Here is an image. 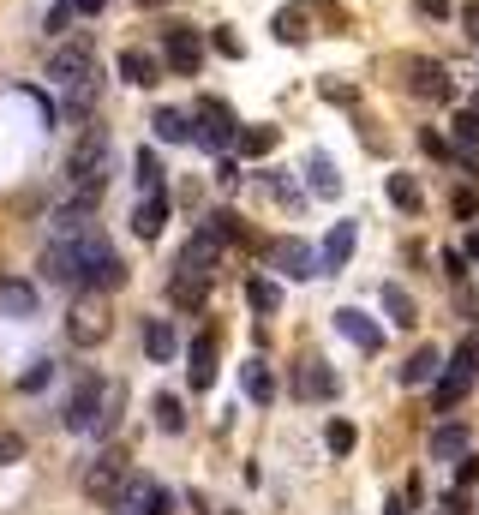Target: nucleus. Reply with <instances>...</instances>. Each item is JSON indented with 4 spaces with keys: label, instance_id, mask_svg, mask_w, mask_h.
Wrapping results in <instances>:
<instances>
[{
    "label": "nucleus",
    "instance_id": "c756f323",
    "mask_svg": "<svg viewBox=\"0 0 479 515\" xmlns=\"http://www.w3.org/2000/svg\"><path fill=\"white\" fill-rule=\"evenodd\" d=\"M246 306H252L258 318H270V312H282V288H276L270 276H252V282H246Z\"/></svg>",
    "mask_w": 479,
    "mask_h": 515
},
{
    "label": "nucleus",
    "instance_id": "3c124183",
    "mask_svg": "<svg viewBox=\"0 0 479 515\" xmlns=\"http://www.w3.org/2000/svg\"><path fill=\"white\" fill-rule=\"evenodd\" d=\"M66 18H72V0H60V6L48 12V30H66Z\"/></svg>",
    "mask_w": 479,
    "mask_h": 515
},
{
    "label": "nucleus",
    "instance_id": "79ce46f5",
    "mask_svg": "<svg viewBox=\"0 0 479 515\" xmlns=\"http://www.w3.org/2000/svg\"><path fill=\"white\" fill-rule=\"evenodd\" d=\"M264 186H270V192H276L282 204H300V192H294V180H288V168H270V174H264Z\"/></svg>",
    "mask_w": 479,
    "mask_h": 515
},
{
    "label": "nucleus",
    "instance_id": "8fccbe9b",
    "mask_svg": "<svg viewBox=\"0 0 479 515\" xmlns=\"http://www.w3.org/2000/svg\"><path fill=\"white\" fill-rule=\"evenodd\" d=\"M462 36H468V42H479V0H468V6H462Z\"/></svg>",
    "mask_w": 479,
    "mask_h": 515
},
{
    "label": "nucleus",
    "instance_id": "39448f33",
    "mask_svg": "<svg viewBox=\"0 0 479 515\" xmlns=\"http://www.w3.org/2000/svg\"><path fill=\"white\" fill-rule=\"evenodd\" d=\"M84 498L102 504V510H120V504H126V462H120L114 450L84 468Z\"/></svg>",
    "mask_w": 479,
    "mask_h": 515
},
{
    "label": "nucleus",
    "instance_id": "e433bc0d",
    "mask_svg": "<svg viewBox=\"0 0 479 515\" xmlns=\"http://www.w3.org/2000/svg\"><path fill=\"white\" fill-rule=\"evenodd\" d=\"M138 192H162V162H156V150H138Z\"/></svg>",
    "mask_w": 479,
    "mask_h": 515
},
{
    "label": "nucleus",
    "instance_id": "6e6552de",
    "mask_svg": "<svg viewBox=\"0 0 479 515\" xmlns=\"http://www.w3.org/2000/svg\"><path fill=\"white\" fill-rule=\"evenodd\" d=\"M354 246H360V222H330V234H324V246H318V276L348 270Z\"/></svg>",
    "mask_w": 479,
    "mask_h": 515
},
{
    "label": "nucleus",
    "instance_id": "412c9836",
    "mask_svg": "<svg viewBox=\"0 0 479 515\" xmlns=\"http://www.w3.org/2000/svg\"><path fill=\"white\" fill-rule=\"evenodd\" d=\"M150 132H156L162 144H192V114H186V108H156V114H150Z\"/></svg>",
    "mask_w": 479,
    "mask_h": 515
},
{
    "label": "nucleus",
    "instance_id": "4be33fe9",
    "mask_svg": "<svg viewBox=\"0 0 479 515\" xmlns=\"http://www.w3.org/2000/svg\"><path fill=\"white\" fill-rule=\"evenodd\" d=\"M42 276L48 282H78V258H72V240H48V252H42Z\"/></svg>",
    "mask_w": 479,
    "mask_h": 515
},
{
    "label": "nucleus",
    "instance_id": "4c0bfd02",
    "mask_svg": "<svg viewBox=\"0 0 479 515\" xmlns=\"http://www.w3.org/2000/svg\"><path fill=\"white\" fill-rule=\"evenodd\" d=\"M450 216H456V222H474L479 216V186H456V192H450Z\"/></svg>",
    "mask_w": 479,
    "mask_h": 515
},
{
    "label": "nucleus",
    "instance_id": "6ab92c4d",
    "mask_svg": "<svg viewBox=\"0 0 479 515\" xmlns=\"http://www.w3.org/2000/svg\"><path fill=\"white\" fill-rule=\"evenodd\" d=\"M300 174H306V192H318V198H336V192H342V174H336V162H330L324 150H312Z\"/></svg>",
    "mask_w": 479,
    "mask_h": 515
},
{
    "label": "nucleus",
    "instance_id": "cd10ccee",
    "mask_svg": "<svg viewBox=\"0 0 479 515\" xmlns=\"http://www.w3.org/2000/svg\"><path fill=\"white\" fill-rule=\"evenodd\" d=\"M48 222H54V240H72V234H84V228H96V222H90V204H84V198H72V204H60V210H54Z\"/></svg>",
    "mask_w": 479,
    "mask_h": 515
},
{
    "label": "nucleus",
    "instance_id": "b1692460",
    "mask_svg": "<svg viewBox=\"0 0 479 515\" xmlns=\"http://www.w3.org/2000/svg\"><path fill=\"white\" fill-rule=\"evenodd\" d=\"M270 30H276V42L300 48V42H306V30H312V12H306V6H282V12L270 18Z\"/></svg>",
    "mask_w": 479,
    "mask_h": 515
},
{
    "label": "nucleus",
    "instance_id": "f704fd0d",
    "mask_svg": "<svg viewBox=\"0 0 479 515\" xmlns=\"http://www.w3.org/2000/svg\"><path fill=\"white\" fill-rule=\"evenodd\" d=\"M324 444H330V456H354V444H360V432H354L348 420H330V426H324Z\"/></svg>",
    "mask_w": 479,
    "mask_h": 515
},
{
    "label": "nucleus",
    "instance_id": "58836bf2",
    "mask_svg": "<svg viewBox=\"0 0 479 515\" xmlns=\"http://www.w3.org/2000/svg\"><path fill=\"white\" fill-rule=\"evenodd\" d=\"M450 138H456V144H479V114H474V108H456Z\"/></svg>",
    "mask_w": 479,
    "mask_h": 515
},
{
    "label": "nucleus",
    "instance_id": "a878e982",
    "mask_svg": "<svg viewBox=\"0 0 479 515\" xmlns=\"http://www.w3.org/2000/svg\"><path fill=\"white\" fill-rule=\"evenodd\" d=\"M378 300H384V312H390V324H396V330H414L420 306H414V294H408L402 282H384V294H378Z\"/></svg>",
    "mask_w": 479,
    "mask_h": 515
},
{
    "label": "nucleus",
    "instance_id": "c85d7f7f",
    "mask_svg": "<svg viewBox=\"0 0 479 515\" xmlns=\"http://www.w3.org/2000/svg\"><path fill=\"white\" fill-rule=\"evenodd\" d=\"M384 192H390V204H396L402 216H420V204H426V198H420V180H414V174H390V180H384Z\"/></svg>",
    "mask_w": 479,
    "mask_h": 515
},
{
    "label": "nucleus",
    "instance_id": "dca6fc26",
    "mask_svg": "<svg viewBox=\"0 0 479 515\" xmlns=\"http://www.w3.org/2000/svg\"><path fill=\"white\" fill-rule=\"evenodd\" d=\"M36 282H24V276H6L0 282V318H36Z\"/></svg>",
    "mask_w": 479,
    "mask_h": 515
},
{
    "label": "nucleus",
    "instance_id": "2f4dec72",
    "mask_svg": "<svg viewBox=\"0 0 479 515\" xmlns=\"http://www.w3.org/2000/svg\"><path fill=\"white\" fill-rule=\"evenodd\" d=\"M204 234H210V240H222V246L246 240V228H240V216H234V210H210V216H204Z\"/></svg>",
    "mask_w": 479,
    "mask_h": 515
},
{
    "label": "nucleus",
    "instance_id": "c03bdc74",
    "mask_svg": "<svg viewBox=\"0 0 479 515\" xmlns=\"http://www.w3.org/2000/svg\"><path fill=\"white\" fill-rule=\"evenodd\" d=\"M210 48H216V54H228V60H240V54H246V42H240V36H234L228 24H222V30L210 36Z\"/></svg>",
    "mask_w": 479,
    "mask_h": 515
},
{
    "label": "nucleus",
    "instance_id": "f8f14e48",
    "mask_svg": "<svg viewBox=\"0 0 479 515\" xmlns=\"http://www.w3.org/2000/svg\"><path fill=\"white\" fill-rule=\"evenodd\" d=\"M162 228H168V192H144L138 210H132V234L138 240H162Z\"/></svg>",
    "mask_w": 479,
    "mask_h": 515
},
{
    "label": "nucleus",
    "instance_id": "1a4fd4ad",
    "mask_svg": "<svg viewBox=\"0 0 479 515\" xmlns=\"http://www.w3.org/2000/svg\"><path fill=\"white\" fill-rule=\"evenodd\" d=\"M210 282H216V276H204V270H192V264H174L168 300H174L180 312H204V306H210Z\"/></svg>",
    "mask_w": 479,
    "mask_h": 515
},
{
    "label": "nucleus",
    "instance_id": "a19ab883",
    "mask_svg": "<svg viewBox=\"0 0 479 515\" xmlns=\"http://www.w3.org/2000/svg\"><path fill=\"white\" fill-rule=\"evenodd\" d=\"M420 144H426V156H438V162H456V144H450V138H438L432 126H420Z\"/></svg>",
    "mask_w": 479,
    "mask_h": 515
},
{
    "label": "nucleus",
    "instance_id": "f03ea898",
    "mask_svg": "<svg viewBox=\"0 0 479 515\" xmlns=\"http://www.w3.org/2000/svg\"><path fill=\"white\" fill-rule=\"evenodd\" d=\"M474 384H479V342L468 336V342L444 360V372H438V384H432V408H438V414H456Z\"/></svg>",
    "mask_w": 479,
    "mask_h": 515
},
{
    "label": "nucleus",
    "instance_id": "393cba45",
    "mask_svg": "<svg viewBox=\"0 0 479 515\" xmlns=\"http://www.w3.org/2000/svg\"><path fill=\"white\" fill-rule=\"evenodd\" d=\"M180 264H192V270L216 276V270H222V240H210V234H192V240H186V252H180Z\"/></svg>",
    "mask_w": 479,
    "mask_h": 515
},
{
    "label": "nucleus",
    "instance_id": "0eeeda50",
    "mask_svg": "<svg viewBox=\"0 0 479 515\" xmlns=\"http://www.w3.org/2000/svg\"><path fill=\"white\" fill-rule=\"evenodd\" d=\"M408 90L426 96V102H456V84H450V72H444L432 54H414V60H408Z\"/></svg>",
    "mask_w": 479,
    "mask_h": 515
},
{
    "label": "nucleus",
    "instance_id": "49530a36",
    "mask_svg": "<svg viewBox=\"0 0 479 515\" xmlns=\"http://www.w3.org/2000/svg\"><path fill=\"white\" fill-rule=\"evenodd\" d=\"M216 186H240V162H234L228 150L216 156Z\"/></svg>",
    "mask_w": 479,
    "mask_h": 515
},
{
    "label": "nucleus",
    "instance_id": "f257e3e1",
    "mask_svg": "<svg viewBox=\"0 0 479 515\" xmlns=\"http://www.w3.org/2000/svg\"><path fill=\"white\" fill-rule=\"evenodd\" d=\"M66 174H72V192H78L84 204H96V198H102V186H108V174H114L108 126L84 120V132H78V144H72V156H66Z\"/></svg>",
    "mask_w": 479,
    "mask_h": 515
},
{
    "label": "nucleus",
    "instance_id": "473e14b6",
    "mask_svg": "<svg viewBox=\"0 0 479 515\" xmlns=\"http://www.w3.org/2000/svg\"><path fill=\"white\" fill-rule=\"evenodd\" d=\"M156 432H186V402H180L174 390L156 396Z\"/></svg>",
    "mask_w": 479,
    "mask_h": 515
},
{
    "label": "nucleus",
    "instance_id": "5701e85b",
    "mask_svg": "<svg viewBox=\"0 0 479 515\" xmlns=\"http://www.w3.org/2000/svg\"><path fill=\"white\" fill-rule=\"evenodd\" d=\"M174 348H180L174 324H168V318H144V354H150L156 366H168V360H174Z\"/></svg>",
    "mask_w": 479,
    "mask_h": 515
},
{
    "label": "nucleus",
    "instance_id": "4468645a",
    "mask_svg": "<svg viewBox=\"0 0 479 515\" xmlns=\"http://www.w3.org/2000/svg\"><path fill=\"white\" fill-rule=\"evenodd\" d=\"M294 390H300L306 402H330L342 384H336V372H330L324 360H300V372H294Z\"/></svg>",
    "mask_w": 479,
    "mask_h": 515
},
{
    "label": "nucleus",
    "instance_id": "9d476101",
    "mask_svg": "<svg viewBox=\"0 0 479 515\" xmlns=\"http://www.w3.org/2000/svg\"><path fill=\"white\" fill-rule=\"evenodd\" d=\"M48 78L66 84V90L84 84V78H90V42H66V48H54V54H48Z\"/></svg>",
    "mask_w": 479,
    "mask_h": 515
},
{
    "label": "nucleus",
    "instance_id": "5fc2aeb1",
    "mask_svg": "<svg viewBox=\"0 0 479 515\" xmlns=\"http://www.w3.org/2000/svg\"><path fill=\"white\" fill-rule=\"evenodd\" d=\"M468 258H479V234H468Z\"/></svg>",
    "mask_w": 479,
    "mask_h": 515
},
{
    "label": "nucleus",
    "instance_id": "9b49d317",
    "mask_svg": "<svg viewBox=\"0 0 479 515\" xmlns=\"http://www.w3.org/2000/svg\"><path fill=\"white\" fill-rule=\"evenodd\" d=\"M336 330H342L354 348H366V354H378V348H384V324H372L360 306H342V312H336Z\"/></svg>",
    "mask_w": 479,
    "mask_h": 515
},
{
    "label": "nucleus",
    "instance_id": "aec40b11",
    "mask_svg": "<svg viewBox=\"0 0 479 515\" xmlns=\"http://www.w3.org/2000/svg\"><path fill=\"white\" fill-rule=\"evenodd\" d=\"M474 450V438H468V426H456V420H444L438 432H432V462H462Z\"/></svg>",
    "mask_w": 479,
    "mask_h": 515
},
{
    "label": "nucleus",
    "instance_id": "603ef678",
    "mask_svg": "<svg viewBox=\"0 0 479 515\" xmlns=\"http://www.w3.org/2000/svg\"><path fill=\"white\" fill-rule=\"evenodd\" d=\"M444 515H468V498L462 492H444Z\"/></svg>",
    "mask_w": 479,
    "mask_h": 515
},
{
    "label": "nucleus",
    "instance_id": "bb28decb",
    "mask_svg": "<svg viewBox=\"0 0 479 515\" xmlns=\"http://www.w3.org/2000/svg\"><path fill=\"white\" fill-rule=\"evenodd\" d=\"M240 384H246V402H258V408L276 402V378H270L264 360H246V366H240Z\"/></svg>",
    "mask_w": 479,
    "mask_h": 515
},
{
    "label": "nucleus",
    "instance_id": "ddd939ff",
    "mask_svg": "<svg viewBox=\"0 0 479 515\" xmlns=\"http://www.w3.org/2000/svg\"><path fill=\"white\" fill-rule=\"evenodd\" d=\"M186 360H192V366H186L192 390H210V384H216V336H210V330H198V336H192V348H186Z\"/></svg>",
    "mask_w": 479,
    "mask_h": 515
},
{
    "label": "nucleus",
    "instance_id": "423d86ee",
    "mask_svg": "<svg viewBox=\"0 0 479 515\" xmlns=\"http://www.w3.org/2000/svg\"><path fill=\"white\" fill-rule=\"evenodd\" d=\"M162 54H168V66H174L180 78H198V72H204V36H198V24H168Z\"/></svg>",
    "mask_w": 479,
    "mask_h": 515
},
{
    "label": "nucleus",
    "instance_id": "a211bd4d",
    "mask_svg": "<svg viewBox=\"0 0 479 515\" xmlns=\"http://www.w3.org/2000/svg\"><path fill=\"white\" fill-rule=\"evenodd\" d=\"M438 372H444V354H438V348H414L396 378H402L408 390H426V384H438Z\"/></svg>",
    "mask_w": 479,
    "mask_h": 515
},
{
    "label": "nucleus",
    "instance_id": "c9c22d12",
    "mask_svg": "<svg viewBox=\"0 0 479 515\" xmlns=\"http://www.w3.org/2000/svg\"><path fill=\"white\" fill-rule=\"evenodd\" d=\"M318 96L336 102V108H354V102H360V90H354L348 78H318Z\"/></svg>",
    "mask_w": 479,
    "mask_h": 515
},
{
    "label": "nucleus",
    "instance_id": "37998d69",
    "mask_svg": "<svg viewBox=\"0 0 479 515\" xmlns=\"http://www.w3.org/2000/svg\"><path fill=\"white\" fill-rule=\"evenodd\" d=\"M18 462H24V438L0 426V468H18Z\"/></svg>",
    "mask_w": 479,
    "mask_h": 515
},
{
    "label": "nucleus",
    "instance_id": "7ed1b4c3",
    "mask_svg": "<svg viewBox=\"0 0 479 515\" xmlns=\"http://www.w3.org/2000/svg\"><path fill=\"white\" fill-rule=\"evenodd\" d=\"M234 132H240V120H234V108L222 102V96H198V108H192V144H204V150H234Z\"/></svg>",
    "mask_w": 479,
    "mask_h": 515
},
{
    "label": "nucleus",
    "instance_id": "2eb2a0df",
    "mask_svg": "<svg viewBox=\"0 0 479 515\" xmlns=\"http://www.w3.org/2000/svg\"><path fill=\"white\" fill-rule=\"evenodd\" d=\"M120 78L138 84V90H156V84H162V60L144 54V48H120Z\"/></svg>",
    "mask_w": 479,
    "mask_h": 515
},
{
    "label": "nucleus",
    "instance_id": "a18cd8bd",
    "mask_svg": "<svg viewBox=\"0 0 479 515\" xmlns=\"http://www.w3.org/2000/svg\"><path fill=\"white\" fill-rule=\"evenodd\" d=\"M414 12H420V18H432V24L456 18V6H450V0H414Z\"/></svg>",
    "mask_w": 479,
    "mask_h": 515
},
{
    "label": "nucleus",
    "instance_id": "4d7b16f0",
    "mask_svg": "<svg viewBox=\"0 0 479 515\" xmlns=\"http://www.w3.org/2000/svg\"><path fill=\"white\" fill-rule=\"evenodd\" d=\"M474 114H479V96H474Z\"/></svg>",
    "mask_w": 479,
    "mask_h": 515
},
{
    "label": "nucleus",
    "instance_id": "de8ad7c7",
    "mask_svg": "<svg viewBox=\"0 0 479 515\" xmlns=\"http://www.w3.org/2000/svg\"><path fill=\"white\" fill-rule=\"evenodd\" d=\"M456 312H462V324H474L479 318V300H474V288L462 282V294H456Z\"/></svg>",
    "mask_w": 479,
    "mask_h": 515
},
{
    "label": "nucleus",
    "instance_id": "20e7f679",
    "mask_svg": "<svg viewBox=\"0 0 479 515\" xmlns=\"http://www.w3.org/2000/svg\"><path fill=\"white\" fill-rule=\"evenodd\" d=\"M258 252H264L270 270H282V276H294V282H312V276H318V246H306V240H294V234H276V240H264Z\"/></svg>",
    "mask_w": 479,
    "mask_h": 515
},
{
    "label": "nucleus",
    "instance_id": "13d9d810",
    "mask_svg": "<svg viewBox=\"0 0 479 515\" xmlns=\"http://www.w3.org/2000/svg\"><path fill=\"white\" fill-rule=\"evenodd\" d=\"M228 515H234V510H228Z\"/></svg>",
    "mask_w": 479,
    "mask_h": 515
},
{
    "label": "nucleus",
    "instance_id": "6e6d98bb",
    "mask_svg": "<svg viewBox=\"0 0 479 515\" xmlns=\"http://www.w3.org/2000/svg\"><path fill=\"white\" fill-rule=\"evenodd\" d=\"M138 6H162V0H138Z\"/></svg>",
    "mask_w": 479,
    "mask_h": 515
},
{
    "label": "nucleus",
    "instance_id": "f3484780",
    "mask_svg": "<svg viewBox=\"0 0 479 515\" xmlns=\"http://www.w3.org/2000/svg\"><path fill=\"white\" fill-rule=\"evenodd\" d=\"M66 336H72L78 348H96V342H108V318H102L96 306H72V318H66Z\"/></svg>",
    "mask_w": 479,
    "mask_h": 515
},
{
    "label": "nucleus",
    "instance_id": "09e8293b",
    "mask_svg": "<svg viewBox=\"0 0 479 515\" xmlns=\"http://www.w3.org/2000/svg\"><path fill=\"white\" fill-rule=\"evenodd\" d=\"M444 276H456V282H462V276H468V252H456V246H450V252H444Z\"/></svg>",
    "mask_w": 479,
    "mask_h": 515
},
{
    "label": "nucleus",
    "instance_id": "7c9ffc66",
    "mask_svg": "<svg viewBox=\"0 0 479 515\" xmlns=\"http://www.w3.org/2000/svg\"><path fill=\"white\" fill-rule=\"evenodd\" d=\"M234 150L240 156H270L276 150V126H240L234 132Z\"/></svg>",
    "mask_w": 479,
    "mask_h": 515
},
{
    "label": "nucleus",
    "instance_id": "72a5a7b5",
    "mask_svg": "<svg viewBox=\"0 0 479 515\" xmlns=\"http://www.w3.org/2000/svg\"><path fill=\"white\" fill-rule=\"evenodd\" d=\"M90 108H96V78H84V84L66 90V120H90Z\"/></svg>",
    "mask_w": 479,
    "mask_h": 515
},
{
    "label": "nucleus",
    "instance_id": "864d4df0",
    "mask_svg": "<svg viewBox=\"0 0 479 515\" xmlns=\"http://www.w3.org/2000/svg\"><path fill=\"white\" fill-rule=\"evenodd\" d=\"M384 515H408V492H402V498H390V504H384Z\"/></svg>",
    "mask_w": 479,
    "mask_h": 515
},
{
    "label": "nucleus",
    "instance_id": "ea45409f",
    "mask_svg": "<svg viewBox=\"0 0 479 515\" xmlns=\"http://www.w3.org/2000/svg\"><path fill=\"white\" fill-rule=\"evenodd\" d=\"M48 378H54V366H48V360H36V366H24V372H18V390H24V396H36V390H48Z\"/></svg>",
    "mask_w": 479,
    "mask_h": 515
}]
</instances>
